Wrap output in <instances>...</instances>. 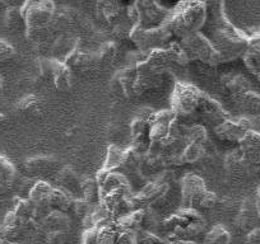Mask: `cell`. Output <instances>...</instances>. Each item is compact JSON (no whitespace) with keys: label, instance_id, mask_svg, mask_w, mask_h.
I'll return each mask as SVG.
<instances>
[{"label":"cell","instance_id":"obj_4","mask_svg":"<svg viewBox=\"0 0 260 244\" xmlns=\"http://www.w3.org/2000/svg\"><path fill=\"white\" fill-rule=\"evenodd\" d=\"M204 92L185 82H175L171 93V111L179 118H189L198 113Z\"/></svg>","mask_w":260,"mask_h":244},{"label":"cell","instance_id":"obj_3","mask_svg":"<svg viewBox=\"0 0 260 244\" xmlns=\"http://www.w3.org/2000/svg\"><path fill=\"white\" fill-rule=\"evenodd\" d=\"M26 23V37L35 42H44L52 34L50 29L56 6L54 2H26L21 6Z\"/></svg>","mask_w":260,"mask_h":244},{"label":"cell","instance_id":"obj_2","mask_svg":"<svg viewBox=\"0 0 260 244\" xmlns=\"http://www.w3.org/2000/svg\"><path fill=\"white\" fill-rule=\"evenodd\" d=\"M208 8L203 2H181L171 9L166 24L172 34L180 39L198 33L206 26Z\"/></svg>","mask_w":260,"mask_h":244},{"label":"cell","instance_id":"obj_54","mask_svg":"<svg viewBox=\"0 0 260 244\" xmlns=\"http://www.w3.org/2000/svg\"><path fill=\"white\" fill-rule=\"evenodd\" d=\"M0 244H12V243H9L8 240H7V239H0Z\"/></svg>","mask_w":260,"mask_h":244},{"label":"cell","instance_id":"obj_39","mask_svg":"<svg viewBox=\"0 0 260 244\" xmlns=\"http://www.w3.org/2000/svg\"><path fill=\"white\" fill-rule=\"evenodd\" d=\"M208 140V133H207L206 126L201 125V124H194V125L189 126L186 135V144L194 143L204 145Z\"/></svg>","mask_w":260,"mask_h":244},{"label":"cell","instance_id":"obj_26","mask_svg":"<svg viewBox=\"0 0 260 244\" xmlns=\"http://www.w3.org/2000/svg\"><path fill=\"white\" fill-rule=\"evenodd\" d=\"M144 218H146V210L141 209V210L132 211L130 214L115 221H116V225L119 226L121 231H134V233H138V231H141L142 225L144 224Z\"/></svg>","mask_w":260,"mask_h":244},{"label":"cell","instance_id":"obj_57","mask_svg":"<svg viewBox=\"0 0 260 244\" xmlns=\"http://www.w3.org/2000/svg\"><path fill=\"white\" fill-rule=\"evenodd\" d=\"M12 244H14V243H12Z\"/></svg>","mask_w":260,"mask_h":244},{"label":"cell","instance_id":"obj_15","mask_svg":"<svg viewBox=\"0 0 260 244\" xmlns=\"http://www.w3.org/2000/svg\"><path fill=\"white\" fill-rule=\"evenodd\" d=\"M257 220H259V218H257L256 209H255L254 197H246L241 202L239 213L235 218V225L239 230L249 233L250 230L256 228L255 224L257 223Z\"/></svg>","mask_w":260,"mask_h":244},{"label":"cell","instance_id":"obj_10","mask_svg":"<svg viewBox=\"0 0 260 244\" xmlns=\"http://www.w3.org/2000/svg\"><path fill=\"white\" fill-rule=\"evenodd\" d=\"M136 66L127 65L126 68L117 71L110 80V89L119 97H134V83H136Z\"/></svg>","mask_w":260,"mask_h":244},{"label":"cell","instance_id":"obj_42","mask_svg":"<svg viewBox=\"0 0 260 244\" xmlns=\"http://www.w3.org/2000/svg\"><path fill=\"white\" fill-rule=\"evenodd\" d=\"M197 204H198L202 209L211 210V209H214L218 205V197H217V195L214 192L206 190L201 196H199V198L197 200Z\"/></svg>","mask_w":260,"mask_h":244},{"label":"cell","instance_id":"obj_13","mask_svg":"<svg viewBox=\"0 0 260 244\" xmlns=\"http://www.w3.org/2000/svg\"><path fill=\"white\" fill-rule=\"evenodd\" d=\"M69 68L73 70L79 71H89L92 70L93 68H96L97 65H100L99 61V56H97V51L96 50H84L81 47V42L78 44V46L76 47L73 52L69 55L64 61Z\"/></svg>","mask_w":260,"mask_h":244},{"label":"cell","instance_id":"obj_27","mask_svg":"<svg viewBox=\"0 0 260 244\" xmlns=\"http://www.w3.org/2000/svg\"><path fill=\"white\" fill-rule=\"evenodd\" d=\"M74 200H76V198H74L71 193H68L67 191L61 190V188L59 187H54V190H52L49 198V206L51 210L68 213V211H71Z\"/></svg>","mask_w":260,"mask_h":244},{"label":"cell","instance_id":"obj_25","mask_svg":"<svg viewBox=\"0 0 260 244\" xmlns=\"http://www.w3.org/2000/svg\"><path fill=\"white\" fill-rule=\"evenodd\" d=\"M122 7L116 2H99L96 4V13L100 21L109 24H115L121 16Z\"/></svg>","mask_w":260,"mask_h":244},{"label":"cell","instance_id":"obj_51","mask_svg":"<svg viewBox=\"0 0 260 244\" xmlns=\"http://www.w3.org/2000/svg\"><path fill=\"white\" fill-rule=\"evenodd\" d=\"M254 204H255V209H256L257 218H259V220H260V186L256 188V191H255Z\"/></svg>","mask_w":260,"mask_h":244},{"label":"cell","instance_id":"obj_52","mask_svg":"<svg viewBox=\"0 0 260 244\" xmlns=\"http://www.w3.org/2000/svg\"><path fill=\"white\" fill-rule=\"evenodd\" d=\"M170 244H197V243H195V241H191V240H175Z\"/></svg>","mask_w":260,"mask_h":244},{"label":"cell","instance_id":"obj_7","mask_svg":"<svg viewBox=\"0 0 260 244\" xmlns=\"http://www.w3.org/2000/svg\"><path fill=\"white\" fill-rule=\"evenodd\" d=\"M139 11V26L144 28H156L166 23L171 11L156 2H136Z\"/></svg>","mask_w":260,"mask_h":244},{"label":"cell","instance_id":"obj_56","mask_svg":"<svg viewBox=\"0 0 260 244\" xmlns=\"http://www.w3.org/2000/svg\"><path fill=\"white\" fill-rule=\"evenodd\" d=\"M4 191H6V190H4V188H3V187H2V186H0V193H3V192H4Z\"/></svg>","mask_w":260,"mask_h":244},{"label":"cell","instance_id":"obj_16","mask_svg":"<svg viewBox=\"0 0 260 244\" xmlns=\"http://www.w3.org/2000/svg\"><path fill=\"white\" fill-rule=\"evenodd\" d=\"M239 150L251 166L260 167V134L247 131L240 140Z\"/></svg>","mask_w":260,"mask_h":244},{"label":"cell","instance_id":"obj_24","mask_svg":"<svg viewBox=\"0 0 260 244\" xmlns=\"http://www.w3.org/2000/svg\"><path fill=\"white\" fill-rule=\"evenodd\" d=\"M52 80L54 86L57 91L68 92L71 91L72 84H73V75H72V69L62 61L56 60V66H55L54 74H52Z\"/></svg>","mask_w":260,"mask_h":244},{"label":"cell","instance_id":"obj_55","mask_svg":"<svg viewBox=\"0 0 260 244\" xmlns=\"http://www.w3.org/2000/svg\"><path fill=\"white\" fill-rule=\"evenodd\" d=\"M3 226H2V224H0V239H3Z\"/></svg>","mask_w":260,"mask_h":244},{"label":"cell","instance_id":"obj_46","mask_svg":"<svg viewBox=\"0 0 260 244\" xmlns=\"http://www.w3.org/2000/svg\"><path fill=\"white\" fill-rule=\"evenodd\" d=\"M16 55V50L6 39L0 38V63H6Z\"/></svg>","mask_w":260,"mask_h":244},{"label":"cell","instance_id":"obj_37","mask_svg":"<svg viewBox=\"0 0 260 244\" xmlns=\"http://www.w3.org/2000/svg\"><path fill=\"white\" fill-rule=\"evenodd\" d=\"M97 51L100 64H111L114 63L117 56V46L114 41H107L100 45Z\"/></svg>","mask_w":260,"mask_h":244},{"label":"cell","instance_id":"obj_12","mask_svg":"<svg viewBox=\"0 0 260 244\" xmlns=\"http://www.w3.org/2000/svg\"><path fill=\"white\" fill-rule=\"evenodd\" d=\"M24 169L28 172L32 177H42L57 174L59 171V160L51 155H37L27 159L24 161Z\"/></svg>","mask_w":260,"mask_h":244},{"label":"cell","instance_id":"obj_19","mask_svg":"<svg viewBox=\"0 0 260 244\" xmlns=\"http://www.w3.org/2000/svg\"><path fill=\"white\" fill-rule=\"evenodd\" d=\"M223 168L230 176L241 177L244 176V174L250 173L251 169H254L255 167L251 166V164L244 158L242 153L239 150V148H237L235 149V150L229 151V153L224 155Z\"/></svg>","mask_w":260,"mask_h":244},{"label":"cell","instance_id":"obj_5","mask_svg":"<svg viewBox=\"0 0 260 244\" xmlns=\"http://www.w3.org/2000/svg\"><path fill=\"white\" fill-rule=\"evenodd\" d=\"M180 45L186 52L190 63L191 61H201L204 65L212 66V68L221 64L219 55L212 46L208 37L202 32L184 37V38L180 39Z\"/></svg>","mask_w":260,"mask_h":244},{"label":"cell","instance_id":"obj_36","mask_svg":"<svg viewBox=\"0 0 260 244\" xmlns=\"http://www.w3.org/2000/svg\"><path fill=\"white\" fill-rule=\"evenodd\" d=\"M167 56H169L171 64H176L179 66H186L190 64V60L187 57L186 52L181 47L180 42H172L166 49Z\"/></svg>","mask_w":260,"mask_h":244},{"label":"cell","instance_id":"obj_34","mask_svg":"<svg viewBox=\"0 0 260 244\" xmlns=\"http://www.w3.org/2000/svg\"><path fill=\"white\" fill-rule=\"evenodd\" d=\"M147 63L152 66V68L157 69V70H170V61L169 56H167L166 49H157L152 50L147 55Z\"/></svg>","mask_w":260,"mask_h":244},{"label":"cell","instance_id":"obj_53","mask_svg":"<svg viewBox=\"0 0 260 244\" xmlns=\"http://www.w3.org/2000/svg\"><path fill=\"white\" fill-rule=\"evenodd\" d=\"M3 87H4L3 78H2V75H0V93H2V92H3Z\"/></svg>","mask_w":260,"mask_h":244},{"label":"cell","instance_id":"obj_29","mask_svg":"<svg viewBox=\"0 0 260 244\" xmlns=\"http://www.w3.org/2000/svg\"><path fill=\"white\" fill-rule=\"evenodd\" d=\"M17 169L13 161L6 155H0V186L8 190L16 183Z\"/></svg>","mask_w":260,"mask_h":244},{"label":"cell","instance_id":"obj_32","mask_svg":"<svg viewBox=\"0 0 260 244\" xmlns=\"http://www.w3.org/2000/svg\"><path fill=\"white\" fill-rule=\"evenodd\" d=\"M4 23L8 29L12 32H17L19 29H24L26 31V23H24V18L22 16L21 7H11L7 9L6 14H4Z\"/></svg>","mask_w":260,"mask_h":244},{"label":"cell","instance_id":"obj_43","mask_svg":"<svg viewBox=\"0 0 260 244\" xmlns=\"http://www.w3.org/2000/svg\"><path fill=\"white\" fill-rule=\"evenodd\" d=\"M237 121L242 125L246 131H254L260 134V116H244L237 118Z\"/></svg>","mask_w":260,"mask_h":244},{"label":"cell","instance_id":"obj_33","mask_svg":"<svg viewBox=\"0 0 260 244\" xmlns=\"http://www.w3.org/2000/svg\"><path fill=\"white\" fill-rule=\"evenodd\" d=\"M231 243V234L224 226L214 225L204 236L203 244H230Z\"/></svg>","mask_w":260,"mask_h":244},{"label":"cell","instance_id":"obj_1","mask_svg":"<svg viewBox=\"0 0 260 244\" xmlns=\"http://www.w3.org/2000/svg\"><path fill=\"white\" fill-rule=\"evenodd\" d=\"M217 7L218 9L214 12L209 41L221 57V64L232 63L244 56L249 45V34L230 22L224 3H218Z\"/></svg>","mask_w":260,"mask_h":244},{"label":"cell","instance_id":"obj_22","mask_svg":"<svg viewBox=\"0 0 260 244\" xmlns=\"http://www.w3.org/2000/svg\"><path fill=\"white\" fill-rule=\"evenodd\" d=\"M79 39L73 37L69 33H62L57 36V38L52 42L51 45V52H52V59H56L59 61L64 63L65 59L76 50L78 46Z\"/></svg>","mask_w":260,"mask_h":244},{"label":"cell","instance_id":"obj_21","mask_svg":"<svg viewBox=\"0 0 260 244\" xmlns=\"http://www.w3.org/2000/svg\"><path fill=\"white\" fill-rule=\"evenodd\" d=\"M214 135L219 139V140L229 141V143H236L239 144L240 140L244 138L245 134L247 133L242 125L237 119L229 118L224 122H222L221 125L213 129Z\"/></svg>","mask_w":260,"mask_h":244},{"label":"cell","instance_id":"obj_18","mask_svg":"<svg viewBox=\"0 0 260 244\" xmlns=\"http://www.w3.org/2000/svg\"><path fill=\"white\" fill-rule=\"evenodd\" d=\"M221 86L232 97V99L252 91V86L249 79L240 73L224 74L221 78Z\"/></svg>","mask_w":260,"mask_h":244},{"label":"cell","instance_id":"obj_8","mask_svg":"<svg viewBox=\"0 0 260 244\" xmlns=\"http://www.w3.org/2000/svg\"><path fill=\"white\" fill-rule=\"evenodd\" d=\"M180 190H181L182 209H192V204L197 202L199 196L207 190V187L201 176L195 173H186L181 178Z\"/></svg>","mask_w":260,"mask_h":244},{"label":"cell","instance_id":"obj_20","mask_svg":"<svg viewBox=\"0 0 260 244\" xmlns=\"http://www.w3.org/2000/svg\"><path fill=\"white\" fill-rule=\"evenodd\" d=\"M39 228L44 230L45 233H51V231H67L71 229V218L67 213L57 210H51L49 214L42 218L40 221Z\"/></svg>","mask_w":260,"mask_h":244},{"label":"cell","instance_id":"obj_47","mask_svg":"<svg viewBox=\"0 0 260 244\" xmlns=\"http://www.w3.org/2000/svg\"><path fill=\"white\" fill-rule=\"evenodd\" d=\"M46 244H65L67 243V233L62 231H51L46 234L45 239Z\"/></svg>","mask_w":260,"mask_h":244},{"label":"cell","instance_id":"obj_30","mask_svg":"<svg viewBox=\"0 0 260 244\" xmlns=\"http://www.w3.org/2000/svg\"><path fill=\"white\" fill-rule=\"evenodd\" d=\"M125 159V150L116 145H110L107 148L106 159L102 168L110 172H117V169H121Z\"/></svg>","mask_w":260,"mask_h":244},{"label":"cell","instance_id":"obj_41","mask_svg":"<svg viewBox=\"0 0 260 244\" xmlns=\"http://www.w3.org/2000/svg\"><path fill=\"white\" fill-rule=\"evenodd\" d=\"M93 208L94 205H91V204L87 202V201L83 200V198H76L73 205H72L71 211L77 216V218L82 219V221H83L84 219L92 213Z\"/></svg>","mask_w":260,"mask_h":244},{"label":"cell","instance_id":"obj_6","mask_svg":"<svg viewBox=\"0 0 260 244\" xmlns=\"http://www.w3.org/2000/svg\"><path fill=\"white\" fill-rule=\"evenodd\" d=\"M174 36L167 24L156 27V28H144L141 26H134L130 31L129 38L137 46L138 51L151 52L152 50L164 49V45Z\"/></svg>","mask_w":260,"mask_h":244},{"label":"cell","instance_id":"obj_17","mask_svg":"<svg viewBox=\"0 0 260 244\" xmlns=\"http://www.w3.org/2000/svg\"><path fill=\"white\" fill-rule=\"evenodd\" d=\"M57 187L71 193L74 198H82L81 195V177L71 167H62L55 176Z\"/></svg>","mask_w":260,"mask_h":244},{"label":"cell","instance_id":"obj_50","mask_svg":"<svg viewBox=\"0 0 260 244\" xmlns=\"http://www.w3.org/2000/svg\"><path fill=\"white\" fill-rule=\"evenodd\" d=\"M246 241L249 244H260V226H256L247 233Z\"/></svg>","mask_w":260,"mask_h":244},{"label":"cell","instance_id":"obj_9","mask_svg":"<svg viewBox=\"0 0 260 244\" xmlns=\"http://www.w3.org/2000/svg\"><path fill=\"white\" fill-rule=\"evenodd\" d=\"M198 114L204 122L213 126V129L230 118V113L222 107V104L209 97L207 93H204L203 98H202Z\"/></svg>","mask_w":260,"mask_h":244},{"label":"cell","instance_id":"obj_44","mask_svg":"<svg viewBox=\"0 0 260 244\" xmlns=\"http://www.w3.org/2000/svg\"><path fill=\"white\" fill-rule=\"evenodd\" d=\"M169 138V128L162 125H151L149 126V140L161 143L165 139Z\"/></svg>","mask_w":260,"mask_h":244},{"label":"cell","instance_id":"obj_11","mask_svg":"<svg viewBox=\"0 0 260 244\" xmlns=\"http://www.w3.org/2000/svg\"><path fill=\"white\" fill-rule=\"evenodd\" d=\"M96 181L100 186L101 197L111 192H115V191L132 190L129 179L125 177L124 173H120V172H110L101 168L97 173Z\"/></svg>","mask_w":260,"mask_h":244},{"label":"cell","instance_id":"obj_28","mask_svg":"<svg viewBox=\"0 0 260 244\" xmlns=\"http://www.w3.org/2000/svg\"><path fill=\"white\" fill-rule=\"evenodd\" d=\"M81 195L82 198L91 205H99L101 200V191H100L96 178H91V177L81 178Z\"/></svg>","mask_w":260,"mask_h":244},{"label":"cell","instance_id":"obj_38","mask_svg":"<svg viewBox=\"0 0 260 244\" xmlns=\"http://www.w3.org/2000/svg\"><path fill=\"white\" fill-rule=\"evenodd\" d=\"M17 108L23 113L37 114L41 111V101L35 94H28V96L19 99V102L17 103Z\"/></svg>","mask_w":260,"mask_h":244},{"label":"cell","instance_id":"obj_45","mask_svg":"<svg viewBox=\"0 0 260 244\" xmlns=\"http://www.w3.org/2000/svg\"><path fill=\"white\" fill-rule=\"evenodd\" d=\"M138 244H169L166 240L149 231H138Z\"/></svg>","mask_w":260,"mask_h":244},{"label":"cell","instance_id":"obj_14","mask_svg":"<svg viewBox=\"0 0 260 244\" xmlns=\"http://www.w3.org/2000/svg\"><path fill=\"white\" fill-rule=\"evenodd\" d=\"M249 34V45L242 56L247 70L260 82V28H256Z\"/></svg>","mask_w":260,"mask_h":244},{"label":"cell","instance_id":"obj_35","mask_svg":"<svg viewBox=\"0 0 260 244\" xmlns=\"http://www.w3.org/2000/svg\"><path fill=\"white\" fill-rule=\"evenodd\" d=\"M181 155L184 158L185 164L199 163L203 159V156L206 155V148H204V145H201V144L189 143L182 149Z\"/></svg>","mask_w":260,"mask_h":244},{"label":"cell","instance_id":"obj_49","mask_svg":"<svg viewBox=\"0 0 260 244\" xmlns=\"http://www.w3.org/2000/svg\"><path fill=\"white\" fill-rule=\"evenodd\" d=\"M82 244H99V238H97V229H86L82 236Z\"/></svg>","mask_w":260,"mask_h":244},{"label":"cell","instance_id":"obj_31","mask_svg":"<svg viewBox=\"0 0 260 244\" xmlns=\"http://www.w3.org/2000/svg\"><path fill=\"white\" fill-rule=\"evenodd\" d=\"M120 231L121 230L116 225V221L115 220H110L107 223L102 224V225L97 228L99 244H116Z\"/></svg>","mask_w":260,"mask_h":244},{"label":"cell","instance_id":"obj_40","mask_svg":"<svg viewBox=\"0 0 260 244\" xmlns=\"http://www.w3.org/2000/svg\"><path fill=\"white\" fill-rule=\"evenodd\" d=\"M175 118H176V114H175L171 109H162V111H154V113L152 114V117L149 118L148 124L149 126L162 125L169 128V125Z\"/></svg>","mask_w":260,"mask_h":244},{"label":"cell","instance_id":"obj_23","mask_svg":"<svg viewBox=\"0 0 260 244\" xmlns=\"http://www.w3.org/2000/svg\"><path fill=\"white\" fill-rule=\"evenodd\" d=\"M235 106L244 116H260V94L254 91L246 92L234 99Z\"/></svg>","mask_w":260,"mask_h":244},{"label":"cell","instance_id":"obj_48","mask_svg":"<svg viewBox=\"0 0 260 244\" xmlns=\"http://www.w3.org/2000/svg\"><path fill=\"white\" fill-rule=\"evenodd\" d=\"M116 244H138V235L134 231H120Z\"/></svg>","mask_w":260,"mask_h":244}]
</instances>
